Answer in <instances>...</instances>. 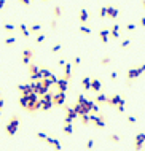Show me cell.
<instances>
[{"label": "cell", "instance_id": "6da1fadb", "mask_svg": "<svg viewBox=\"0 0 145 151\" xmlns=\"http://www.w3.org/2000/svg\"><path fill=\"white\" fill-rule=\"evenodd\" d=\"M18 127H19V118L18 116H11L10 121L7 124V134L8 135H14L18 131Z\"/></svg>", "mask_w": 145, "mask_h": 151}, {"label": "cell", "instance_id": "7a4b0ae2", "mask_svg": "<svg viewBox=\"0 0 145 151\" xmlns=\"http://www.w3.org/2000/svg\"><path fill=\"white\" fill-rule=\"evenodd\" d=\"M32 56H34L32 48H26L24 51H22V62H24V64H29V61H30Z\"/></svg>", "mask_w": 145, "mask_h": 151}, {"label": "cell", "instance_id": "3957f363", "mask_svg": "<svg viewBox=\"0 0 145 151\" xmlns=\"http://www.w3.org/2000/svg\"><path fill=\"white\" fill-rule=\"evenodd\" d=\"M144 142H145V135L144 134H139L137 138H136V150H137V151L142 148V143H144Z\"/></svg>", "mask_w": 145, "mask_h": 151}, {"label": "cell", "instance_id": "277c9868", "mask_svg": "<svg viewBox=\"0 0 145 151\" xmlns=\"http://www.w3.org/2000/svg\"><path fill=\"white\" fill-rule=\"evenodd\" d=\"M105 10H107V16H108V18H117V16H118V10H117V8L107 7Z\"/></svg>", "mask_w": 145, "mask_h": 151}, {"label": "cell", "instance_id": "5b68a950", "mask_svg": "<svg viewBox=\"0 0 145 151\" xmlns=\"http://www.w3.org/2000/svg\"><path fill=\"white\" fill-rule=\"evenodd\" d=\"M62 102H64V94H58V96L53 97V103L54 105H61Z\"/></svg>", "mask_w": 145, "mask_h": 151}, {"label": "cell", "instance_id": "8992f818", "mask_svg": "<svg viewBox=\"0 0 145 151\" xmlns=\"http://www.w3.org/2000/svg\"><path fill=\"white\" fill-rule=\"evenodd\" d=\"M19 30H21V34L24 35V37H29V35H30V32H29V29H27V26H26V24H21L19 26Z\"/></svg>", "mask_w": 145, "mask_h": 151}, {"label": "cell", "instance_id": "52a82bcc", "mask_svg": "<svg viewBox=\"0 0 145 151\" xmlns=\"http://www.w3.org/2000/svg\"><path fill=\"white\" fill-rule=\"evenodd\" d=\"M108 34H110V32H108L107 29H104V30L100 32V40H102L104 43H107V37H108Z\"/></svg>", "mask_w": 145, "mask_h": 151}, {"label": "cell", "instance_id": "ba28073f", "mask_svg": "<svg viewBox=\"0 0 145 151\" xmlns=\"http://www.w3.org/2000/svg\"><path fill=\"white\" fill-rule=\"evenodd\" d=\"M86 19H88V11L81 10L80 11V21H81V22H86Z\"/></svg>", "mask_w": 145, "mask_h": 151}, {"label": "cell", "instance_id": "9c48e42d", "mask_svg": "<svg viewBox=\"0 0 145 151\" xmlns=\"http://www.w3.org/2000/svg\"><path fill=\"white\" fill-rule=\"evenodd\" d=\"M38 30H41V26L38 24V22L37 24H32L30 27H29V32H38Z\"/></svg>", "mask_w": 145, "mask_h": 151}, {"label": "cell", "instance_id": "30bf717a", "mask_svg": "<svg viewBox=\"0 0 145 151\" xmlns=\"http://www.w3.org/2000/svg\"><path fill=\"white\" fill-rule=\"evenodd\" d=\"M118 30H120V26L115 24L113 29H112V37H113V38H118Z\"/></svg>", "mask_w": 145, "mask_h": 151}, {"label": "cell", "instance_id": "8fae6325", "mask_svg": "<svg viewBox=\"0 0 145 151\" xmlns=\"http://www.w3.org/2000/svg\"><path fill=\"white\" fill-rule=\"evenodd\" d=\"M80 32H83V34H91V29L86 27V26H80Z\"/></svg>", "mask_w": 145, "mask_h": 151}, {"label": "cell", "instance_id": "7c38bea8", "mask_svg": "<svg viewBox=\"0 0 145 151\" xmlns=\"http://www.w3.org/2000/svg\"><path fill=\"white\" fill-rule=\"evenodd\" d=\"M14 41H16L14 37H8L7 40H5V45H14Z\"/></svg>", "mask_w": 145, "mask_h": 151}, {"label": "cell", "instance_id": "4fadbf2b", "mask_svg": "<svg viewBox=\"0 0 145 151\" xmlns=\"http://www.w3.org/2000/svg\"><path fill=\"white\" fill-rule=\"evenodd\" d=\"M45 38H46L45 35H43V34H40L37 38H35V41H37V43H43V41H45Z\"/></svg>", "mask_w": 145, "mask_h": 151}, {"label": "cell", "instance_id": "5bb4252c", "mask_svg": "<svg viewBox=\"0 0 145 151\" xmlns=\"http://www.w3.org/2000/svg\"><path fill=\"white\" fill-rule=\"evenodd\" d=\"M59 16H61V8L56 5V7H54V18H59Z\"/></svg>", "mask_w": 145, "mask_h": 151}, {"label": "cell", "instance_id": "9a60e30c", "mask_svg": "<svg viewBox=\"0 0 145 151\" xmlns=\"http://www.w3.org/2000/svg\"><path fill=\"white\" fill-rule=\"evenodd\" d=\"M13 29H14V26H13V24H8V22H7V24H5V30L11 32V30H13Z\"/></svg>", "mask_w": 145, "mask_h": 151}, {"label": "cell", "instance_id": "2e32d148", "mask_svg": "<svg viewBox=\"0 0 145 151\" xmlns=\"http://www.w3.org/2000/svg\"><path fill=\"white\" fill-rule=\"evenodd\" d=\"M59 49H61V45H59V43H56V45L53 46V53H58Z\"/></svg>", "mask_w": 145, "mask_h": 151}, {"label": "cell", "instance_id": "e0dca14e", "mask_svg": "<svg viewBox=\"0 0 145 151\" xmlns=\"http://www.w3.org/2000/svg\"><path fill=\"white\" fill-rule=\"evenodd\" d=\"M19 2L22 5H26V7H29V5H30V0H19Z\"/></svg>", "mask_w": 145, "mask_h": 151}, {"label": "cell", "instance_id": "ac0fdd59", "mask_svg": "<svg viewBox=\"0 0 145 151\" xmlns=\"http://www.w3.org/2000/svg\"><path fill=\"white\" fill-rule=\"evenodd\" d=\"M5 2H7V0H0V10L5 7Z\"/></svg>", "mask_w": 145, "mask_h": 151}, {"label": "cell", "instance_id": "d6986e66", "mask_svg": "<svg viewBox=\"0 0 145 151\" xmlns=\"http://www.w3.org/2000/svg\"><path fill=\"white\" fill-rule=\"evenodd\" d=\"M128 29H129V30H134L136 26H134V24H128Z\"/></svg>", "mask_w": 145, "mask_h": 151}, {"label": "cell", "instance_id": "ffe728a7", "mask_svg": "<svg viewBox=\"0 0 145 151\" xmlns=\"http://www.w3.org/2000/svg\"><path fill=\"white\" fill-rule=\"evenodd\" d=\"M129 45V40H124L123 43H121V46H128Z\"/></svg>", "mask_w": 145, "mask_h": 151}, {"label": "cell", "instance_id": "44dd1931", "mask_svg": "<svg viewBox=\"0 0 145 151\" xmlns=\"http://www.w3.org/2000/svg\"><path fill=\"white\" fill-rule=\"evenodd\" d=\"M140 26H144V27H145V16L140 19Z\"/></svg>", "mask_w": 145, "mask_h": 151}, {"label": "cell", "instance_id": "7402d4cb", "mask_svg": "<svg viewBox=\"0 0 145 151\" xmlns=\"http://www.w3.org/2000/svg\"><path fill=\"white\" fill-rule=\"evenodd\" d=\"M142 7H144V8H145V0H142Z\"/></svg>", "mask_w": 145, "mask_h": 151}, {"label": "cell", "instance_id": "603a6c76", "mask_svg": "<svg viewBox=\"0 0 145 151\" xmlns=\"http://www.w3.org/2000/svg\"><path fill=\"white\" fill-rule=\"evenodd\" d=\"M43 2H48V0H43Z\"/></svg>", "mask_w": 145, "mask_h": 151}]
</instances>
